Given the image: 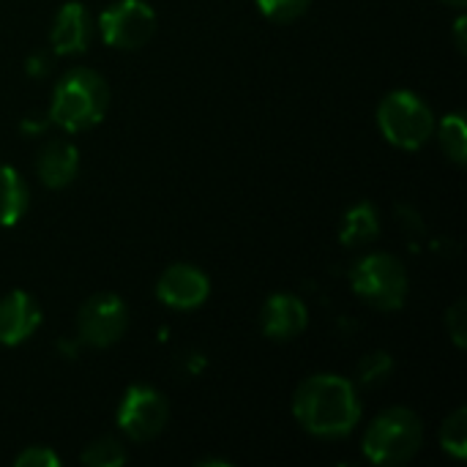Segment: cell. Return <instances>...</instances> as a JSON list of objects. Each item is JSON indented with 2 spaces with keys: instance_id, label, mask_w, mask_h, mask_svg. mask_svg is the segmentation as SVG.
<instances>
[{
  "instance_id": "cell-9",
  "label": "cell",
  "mask_w": 467,
  "mask_h": 467,
  "mask_svg": "<svg viewBox=\"0 0 467 467\" xmlns=\"http://www.w3.org/2000/svg\"><path fill=\"white\" fill-rule=\"evenodd\" d=\"M156 296L170 309H197L208 301L211 282L197 265L175 263L161 274V279L156 285Z\"/></svg>"
},
{
  "instance_id": "cell-8",
  "label": "cell",
  "mask_w": 467,
  "mask_h": 467,
  "mask_svg": "<svg viewBox=\"0 0 467 467\" xmlns=\"http://www.w3.org/2000/svg\"><path fill=\"white\" fill-rule=\"evenodd\" d=\"M126 326H129V309L123 298H118L115 293H99L88 298L77 315L79 342L99 350L115 345L126 334Z\"/></svg>"
},
{
  "instance_id": "cell-26",
  "label": "cell",
  "mask_w": 467,
  "mask_h": 467,
  "mask_svg": "<svg viewBox=\"0 0 467 467\" xmlns=\"http://www.w3.org/2000/svg\"><path fill=\"white\" fill-rule=\"evenodd\" d=\"M446 3H449V5H454V8H462L467 0H446Z\"/></svg>"
},
{
  "instance_id": "cell-22",
  "label": "cell",
  "mask_w": 467,
  "mask_h": 467,
  "mask_svg": "<svg viewBox=\"0 0 467 467\" xmlns=\"http://www.w3.org/2000/svg\"><path fill=\"white\" fill-rule=\"evenodd\" d=\"M16 467H60V457L47 449V446H30L25 449L16 460H14Z\"/></svg>"
},
{
  "instance_id": "cell-10",
  "label": "cell",
  "mask_w": 467,
  "mask_h": 467,
  "mask_svg": "<svg viewBox=\"0 0 467 467\" xmlns=\"http://www.w3.org/2000/svg\"><path fill=\"white\" fill-rule=\"evenodd\" d=\"M309 312L298 296L290 293H276L263 304L260 312V328L268 339L274 342H290L306 331Z\"/></svg>"
},
{
  "instance_id": "cell-18",
  "label": "cell",
  "mask_w": 467,
  "mask_h": 467,
  "mask_svg": "<svg viewBox=\"0 0 467 467\" xmlns=\"http://www.w3.org/2000/svg\"><path fill=\"white\" fill-rule=\"evenodd\" d=\"M126 451L115 438H99L85 446L82 451V465L88 467H120L126 465Z\"/></svg>"
},
{
  "instance_id": "cell-20",
  "label": "cell",
  "mask_w": 467,
  "mask_h": 467,
  "mask_svg": "<svg viewBox=\"0 0 467 467\" xmlns=\"http://www.w3.org/2000/svg\"><path fill=\"white\" fill-rule=\"evenodd\" d=\"M309 3L312 0H257V8L274 22H293L309 8Z\"/></svg>"
},
{
  "instance_id": "cell-1",
  "label": "cell",
  "mask_w": 467,
  "mask_h": 467,
  "mask_svg": "<svg viewBox=\"0 0 467 467\" xmlns=\"http://www.w3.org/2000/svg\"><path fill=\"white\" fill-rule=\"evenodd\" d=\"M293 413L298 424L317 438H342L350 435L361 419V405L356 386L339 375H315L306 378L296 397Z\"/></svg>"
},
{
  "instance_id": "cell-4",
  "label": "cell",
  "mask_w": 467,
  "mask_h": 467,
  "mask_svg": "<svg viewBox=\"0 0 467 467\" xmlns=\"http://www.w3.org/2000/svg\"><path fill=\"white\" fill-rule=\"evenodd\" d=\"M378 126L394 148L419 150L435 131V115L413 90H391L378 107Z\"/></svg>"
},
{
  "instance_id": "cell-12",
  "label": "cell",
  "mask_w": 467,
  "mask_h": 467,
  "mask_svg": "<svg viewBox=\"0 0 467 467\" xmlns=\"http://www.w3.org/2000/svg\"><path fill=\"white\" fill-rule=\"evenodd\" d=\"M90 38H93L90 11L77 0L63 3L52 22V33H49L52 49L57 55H79L90 47Z\"/></svg>"
},
{
  "instance_id": "cell-14",
  "label": "cell",
  "mask_w": 467,
  "mask_h": 467,
  "mask_svg": "<svg viewBox=\"0 0 467 467\" xmlns=\"http://www.w3.org/2000/svg\"><path fill=\"white\" fill-rule=\"evenodd\" d=\"M380 235V213L372 202H358L353 205L345 219H342V230H339V241L348 249L356 246H367Z\"/></svg>"
},
{
  "instance_id": "cell-24",
  "label": "cell",
  "mask_w": 467,
  "mask_h": 467,
  "mask_svg": "<svg viewBox=\"0 0 467 467\" xmlns=\"http://www.w3.org/2000/svg\"><path fill=\"white\" fill-rule=\"evenodd\" d=\"M49 126H52V120H49V112H47V115H27L19 129H22V134L33 137V134H44Z\"/></svg>"
},
{
  "instance_id": "cell-16",
  "label": "cell",
  "mask_w": 467,
  "mask_h": 467,
  "mask_svg": "<svg viewBox=\"0 0 467 467\" xmlns=\"http://www.w3.org/2000/svg\"><path fill=\"white\" fill-rule=\"evenodd\" d=\"M438 137H441V148L446 150V156L454 164H465L467 161V123L462 112H451L441 120L438 126Z\"/></svg>"
},
{
  "instance_id": "cell-11",
  "label": "cell",
  "mask_w": 467,
  "mask_h": 467,
  "mask_svg": "<svg viewBox=\"0 0 467 467\" xmlns=\"http://www.w3.org/2000/svg\"><path fill=\"white\" fill-rule=\"evenodd\" d=\"M41 326V306L25 290H11L0 298V345L16 348L27 342Z\"/></svg>"
},
{
  "instance_id": "cell-17",
  "label": "cell",
  "mask_w": 467,
  "mask_h": 467,
  "mask_svg": "<svg viewBox=\"0 0 467 467\" xmlns=\"http://www.w3.org/2000/svg\"><path fill=\"white\" fill-rule=\"evenodd\" d=\"M441 446L454 457V460H465L467 457V410L457 408L441 430Z\"/></svg>"
},
{
  "instance_id": "cell-5",
  "label": "cell",
  "mask_w": 467,
  "mask_h": 467,
  "mask_svg": "<svg viewBox=\"0 0 467 467\" xmlns=\"http://www.w3.org/2000/svg\"><path fill=\"white\" fill-rule=\"evenodd\" d=\"M353 293L375 309L394 312L405 306L408 298V274L405 265L386 252L361 257L350 271Z\"/></svg>"
},
{
  "instance_id": "cell-2",
  "label": "cell",
  "mask_w": 467,
  "mask_h": 467,
  "mask_svg": "<svg viewBox=\"0 0 467 467\" xmlns=\"http://www.w3.org/2000/svg\"><path fill=\"white\" fill-rule=\"evenodd\" d=\"M109 107V88L101 74L90 68L68 71L57 85L49 107V120L63 131H85L104 120Z\"/></svg>"
},
{
  "instance_id": "cell-15",
  "label": "cell",
  "mask_w": 467,
  "mask_h": 467,
  "mask_svg": "<svg viewBox=\"0 0 467 467\" xmlns=\"http://www.w3.org/2000/svg\"><path fill=\"white\" fill-rule=\"evenodd\" d=\"M30 194L25 178L14 167H0V227H14L27 211Z\"/></svg>"
},
{
  "instance_id": "cell-21",
  "label": "cell",
  "mask_w": 467,
  "mask_h": 467,
  "mask_svg": "<svg viewBox=\"0 0 467 467\" xmlns=\"http://www.w3.org/2000/svg\"><path fill=\"white\" fill-rule=\"evenodd\" d=\"M446 331L451 337V342L465 350L467 348V301H457L449 312H446Z\"/></svg>"
},
{
  "instance_id": "cell-25",
  "label": "cell",
  "mask_w": 467,
  "mask_h": 467,
  "mask_svg": "<svg viewBox=\"0 0 467 467\" xmlns=\"http://www.w3.org/2000/svg\"><path fill=\"white\" fill-rule=\"evenodd\" d=\"M454 30H457V49H460V52H467V41H465V16H460V19H457V25H454Z\"/></svg>"
},
{
  "instance_id": "cell-23",
  "label": "cell",
  "mask_w": 467,
  "mask_h": 467,
  "mask_svg": "<svg viewBox=\"0 0 467 467\" xmlns=\"http://www.w3.org/2000/svg\"><path fill=\"white\" fill-rule=\"evenodd\" d=\"M25 71L30 74V77H44L47 71H49V55L47 52H33L27 60H25Z\"/></svg>"
},
{
  "instance_id": "cell-3",
  "label": "cell",
  "mask_w": 467,
  "mask_h": 467,
  "mask_svg": "<svg viewBox=\"0 0 467 467\" xmlns=\"http://www.w3.org/2000/svg\"><path fill=\"white\" fill-rule=\"evenodd\" d=\"M421 441V419L408 408H391L369 424L364 435V454L372 465H405L419 454Z\"/></svg>"
},
{
  "instance_id": "cell-19",
  "label": "cell",
  "mask_w": 467,
  "mask_h": 467,
  "mask_svg": "<svg viewBox=\"0 0 467 467\" xmlns=\"http://www.w3.org/2000/svg\"><path fill=\"white\" fill-rule=\"evenodd\" d=\"M394 372V358L383 350H375V353H367L358 367H356V378L361 386H378V383H386L389 375Z\"/></svg>"
},
{
  "instance_id": "cell-13",
  "label": "cell",
  "mask_w": 467,
  "mask_h": 467,
  "mask_svg": "<svg viewBox=\"0 0 467 467\" xmlns=\"http://www.w3.org/2000/svg\"><path fill=\"white\" fill-rule=\"evenodd\" d=\"M36 172L47 189H66L79 172V150L66 140H49L38 150Z\"/></svg>"
},
{
  "instance_id": "cell-7",
  "label": "cell",
  "mask_w": 467,
  "mask_h": 467,
  "mask_svg": "<svg viewBox=\"0 0 467 467\" xmlns=\"http://www.w3.org/2000/svg\"><path fill=\"white\" fill-rule=\"evenodd\" d=\"M167 419H170L167 400L156 389L150 386L126 389L120 408H118V427L129 441L134 443L153 441L167 427Z\"/></svg>"
},
{
  "instance_id": "cell-6",
  "label": "cell",
  "mask_w": 467,
  "mask_h": 467,
  "mask_svg": "<svg viewBox=\"0 0 467 467\" xmlns=\"http://www.w3.org/2000/svg\"><path fill=\"white\" fill-rule=\"evenodd\" d=\"M99 30L115 49H140L156 33V11L145 0H118L101 11Z\"/></svg>"
}]
</instances>
